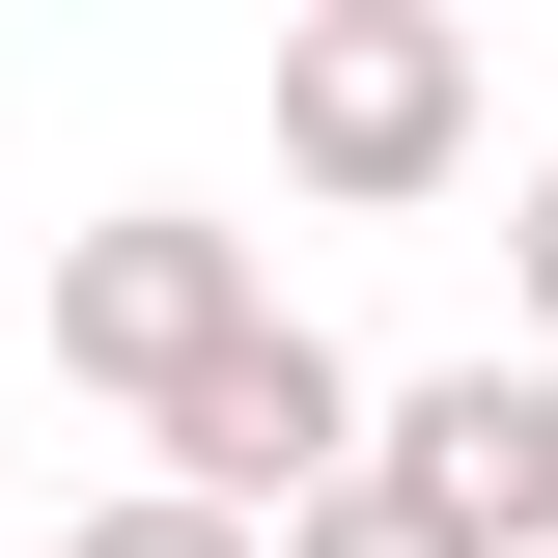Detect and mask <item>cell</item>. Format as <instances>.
Instances as JSON below:
<instances>
[{
    "label": "cell",
    "instance_id": "obj_3",
    "mask_svg": "<svg viewBox=\"0 0 558 558\" xmlns=\"http://www.w3.org/2000/svg\"><path fill=\"white\" fill-rule=\"evenodd\" d=\"M252 307H279L252 223H168V196H140V223H57V391H112V418H168Z\"/></svg>",
    "mask_w": 558,
    "mask_h": 558
},
{
    "label": "cell",
    "instance_id": "obj_6",
    "mask_svg": "<svg viewBox=\"0 0 558 558\" xmlns=\"http://www.w3.org/2000/svg\"><path fill=\"white\" fill-rule=\"evenodd\" d=\"M279 558H447V531H418L391 475H336V502H307V531H279Z\"/></svg>",
    "mask_w": 558,
    "mask_h": 558
},
{
    "label": "cell",
    "instance_id": "obj_5",
    "mask_svg": "<svg viewBox=\"0 0 558 558\" xmlns=\"http://www.w3.org/2000/svg\"><path fill=\"white\" fill-rule=\"evenodd\" d=\"M57 558H279V531H223V502H168V475H140V502H84Z\"/></svg>",
    "mask_w": 558,
    "mask_h": 558
},
{
    "label": "cell",
    "instance_id": "obj_1",
    "mask_svg": "<svg viewBox=\"0 0 558 558\" xmlns=\"http://www.w3.org/2000/svg\"><path fill=\"white\" fill-rule=\"evenodd\" d=\"M279 168L336 223H418L475 168V28H447V0H307V28H279Z\"/></svg>",
    "mask_w": 558,
    "mask_h": 558
},
{
    "label": "cell",
    "instance_id": "obj_7",
    "mask_svg": "<svg viewBox=\"0 0 558 558\" xmlns=\"http://www.w3.org/2000/svg\"><path fill=\"white\" fill-rule=\"evenodd\" d=\"M502 279H531V336H558V168H531V223H502Z\"/></svg>",
    "mask_w": 558,
    "mask_h": 558
},
{
    "label": "cell",
    "instance_id": "obj_2",
    "mask_svg": "<svg viewBox=\"0 0 558 558\" xmlns=\"http://www.w3.org/2000/svg\"><path fill=\"white\" fill-rule=\"evenodd\" d=\"M140 447H168V502H223V531H307V502L363 475V363L307 336V307H252V336L140 418Z\"/></svg>",
    "mask_w": 558,
    "mask_h": 558
},
{
    "label": "cell",
    "instance_id": "obj_4",
    "mask_svg": "<svg viewBox=\"0 0 558 558\" xmlns=\"http://www.w3.org/2000/svg\"><path fill=\"white\" fill-rule=\"evenodd\" d=\"M363 475L447 558H558V363H418V391H363Z\"/></svg>",
    "mask_w": 558,
    "mask_h": 558
}]
</instances>
